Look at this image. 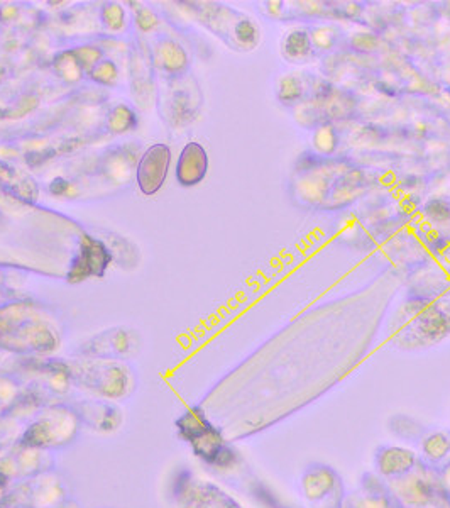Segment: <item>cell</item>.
Listing matches in <instances>:
<instances>
[{
    "mask_svg": "<svg viewBox=\"0 0 450 508\" xmlns=\"http://www.w3.org/2000/svg\"><path fill=\"white\" fill-rule=\"evenodd\" d=\"M425 214H427L428 219L435 222H444L450 219V207L444 200L437 198V200H430L425 205Z\"/></svg>",
    "mask_w": 450,
    "mask_h": 508,
    "instance_id": "11",
    "label": "cell"
},
{
    "mask_svg": "<svg viewBox=\"0 0 450 508\" xmlns=\"http://www.w3.org/2000/svg\"><path fill=\"white\" fill-rule=\"evenodd\" d=\"M285 51L288 57L292 58H300L305 57L310 51V39L308 36L301 31H297V33L290 34L285 41Z\"/></svg>",
    "mask_w": 450,
    "mask_h": 508,
    "instance_id": "9",
    "label": "cell"
},
{
    "mask_svg": "<svg viewBox=\"0 0 450 508\" xmlns=\"http://www.w3.org/2000/svg\"><path fill=\"white\" fill-rule=\"evenodd\" d=\"M26 426L15 414H0V452L10 449L15 440H21Z\"/></svg>",
    "mask_w": 450,
    "mask_h": 508,
    "instance_id": "8",
    "label": "cell"
},
{
    "mask_svg": "<svg viewBox=\"0 0 450 508\" xmlns=\"http://www.w3.org/2000/svg\"><path fill=\"white\" fill-rule=\"evenodd\" d=\"M237 36L242 41H254L256 39V29H254V26L249 21H244L239 24Z\"/></svg>",
    "mask_w": 450,
    "mask_h": 508,
    "instance_id": "12",
    "label": "cell"
},
{
    "mask_svg": "<svg viewBox=\"0 0 450 508\" xmlns=\"http://www.w3.org/2000/svg\"><path fill=\"white\" fill-rule=\"evenodd\" d=\"M178 431H180L183 438L192 444L197 456H200L205 461L213 464H227L224 458L227 461H230V451L224 446V439H222L220 432L207 420V417L198 408L186 412L178 420Z\"/></svg>",
    "mask_w": 450,
    "mask_h": 508,
    "instance_id": "2",
    "label": "cell"
},
{
    "mask_svg": "<svg viewBox=\"0 0 450 508\" xmlns=\"http://www.w3.org/2000/svg\"><path fill=\"white\" fill-rule=\"evenodd\" d=\"M170 165V149L165 144H156L146 151L139 165V186L146 195L154 193L165 181Z\"/></svg>",
    "mask_w": 450,
    "mask_h": 508,
    "instance_id": "4",
    "label": "cell"
},
{
    "mask_svg": "<svg viewBox=\"0 0 450 508\" xmlns=\"http://www.w3.org/2000/svg\"><path fill=\"white\" fill-rule=\"evenodd\" d=\"M77 415L80 422L98 432H114L122 424V412L110 405H90V408H83Z\"/></svg>",
    "mask_w": 450,
    "mask_h": 508,
    "instance_id": "6",
    "label": "cell"
},
{
    "mask_svg": "<svg viewBox=\"0 0 450 508\" xmlns=\"http://www.w3.org/2000/svg\"><path fill=\"white\" fill-rule=\"evenodd\" d=\"M423 447L427 456H430L432 459H442L450 449V440L444 434H435L427 439Z\"/></svg>",
    "mask_w": 450,
    "mask_h": 508,
    "instance_id": "10",
    "label": "cell"
},
{
    "mask_svg": "<svg viewBox=\"0 0 450 508\" xmlns=\"http://www.w3.org/2000/svg\"><path fill=\"white\" fill-rule=\"evenodd\" d=\"M3 498H6V497H3V495H2V486H0V502H2Z\"/></svg>",
    "mask_w": 450,
    "mask_h": 508,
    "instance_id": "13",
    "label": "cell"
},
{
    "mask_svg": "<svg viewBox=\"0 0 450 508\" xmlns=\"http://www.w3.org/2000/svg\"><path fill=\"white\" fill-rule=\"evenodd\" d=\"M207 153L197 142H190L181 153L180 165H178V178L183 185H195L205 177L207 173Z\"/></svg>",
    "mask_w": 450,
    "mask_h": 508,
    "instance_id": "5",
    "label": "cell"
},
{
    "mask_svg": "<svg viewBox=\"0 0 450 508\" xmlns=\"http://www.w3.org/2000/svg\"><path fill=\"white\" fill-rule=\"evenodd\" d=\"M80 424L82 422H80L77 412L70 410V408H47L27 424L19 444L41 451L57 449V447L66 446L77 438Z\"/></svg>",
    "mask_w": 450,
    "mask_h": 508,
    "instance_id": "1",
    "label": "cell"
},
{
    "mask_svg": "<svg viewBox=\"0 0 450 508\" xmlns=\"http://www.w3.org/2000/svg\"><path fill=\"white\" fill-rule=\"evenodd\" d=\"M63 500L65 488L51 473L34 475L6 497V502L15 508H57Z\"/></svg>",
    "mask_w": 450,
    "mask_h": 508,
    "instance_id": "3",
    "label": "cell"
},
{
    "mask_svg": "<svg viewBox=\"0 0 450 508\" xmlns=\"http://www.w3.org/2000/svg\"><path fill=\"white\" fill-rule=\"evenodd\" d=\"M415 463V456L412 451L400 449V447H391L381 452L380 458V470L384 475H400L408 471Z\"/></svg>",
    "mask_w": 450,
    "mask_h": 508,
    "instance_id": "7",
    "label": "cell"
}]
</instances>
